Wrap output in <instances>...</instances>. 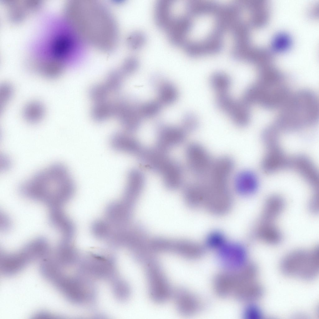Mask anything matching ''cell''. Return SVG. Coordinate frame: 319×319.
<instances>
[{
    "instance_id": "11",
    "label": "cell",
    "mask_w": 319,
    "mask_h": 319,
    "mask_svg": "<svg viewBox=\"0 0 319 319\" xmlns=\"http://www.w3.org/2000/svg\"><path fill=\"white\" fill-rule=\"evenodd\" d=\"M115 116L129 132L136 130L143 118L140 111L141 104L134 97L125 98L119 101Z\"/></svg>"
},
{
    "instance_id": "6",
    "label": "cell",
    "mask_w": 319,
    "mask_h": 319,
    "mask_svg": "<svg viewBox=\"0 0 319 319\" xmlns=\"http://www.w3.org/2000/svg\"><path fill=\"white\" fill-rule=\"evenodd\" d=\"M143 265L150 296L154 302L161 303L171 298L172 288L160 262L153 257Z\"/></svg>"
},
{
    "instance_id": "26",
    "label": "cell",
    "mask_w": 319,
    "mask_h": 319,
    "mask_svg": "<svg viewBox=\"0 0 319 319\" xmlns=\"http://www.w3.org/2000/svg\"><path fill=\"white\" fill-rule=\"evenodd\" d=\"M227 240L225 235L221 231H214L207 236L204 245L206 248L217 250Z\"/></svg>"
},
{
    "instance_id": "15",
    "label": "cell",
    "mask_w": 319,
    "mask_h": 319,
    "mask_svg": "<svg viewBox=\"0 0 319 319\" xmlns=\"http://www.w3.org/2000/svg\"><path fill=\"white\" fill-rule=\"evenodd\" d=\"M187 133L182 127L160 123L158 130L157 148L165 152L183 142Z\"/></svg>"
},
{
    "instance_id": "24",
    "label": "cell",
    "mask_w": 319,
    "mask_h": 319,
    "mask_svg": "<svg viewBox=\"0 0 319 319\" xmlns=\"http://www.w3.org/2000/svg\"><path fill=\"white\" fill-rule=\"evenodd\" d=\"M284 206L283 199L280 196L274 195L267 200L262 215L259 221L273 222L283 210Z\"/></svg>"
},
{
    "instance_id": "17",
    "label": "cell",
    "mask_w": 319,
    "mask_h": 319,
    "mask_svg": "<svg viewBox=\"0 0 319 319\" xmlns=\"http://www.w3.org/2000/svg\"><path fill=\"white\" fill-rule=\"evenodd\" d=\"M267 149L261 164L264 172L270 174L288 169L290 157L286 155L280 145Z\"/></svg>"
},
{
    "instance_id": "16",
    "label": "cell",
    "mask_w": 319,
    "mask_h": 319,
    "mask_svg": "<svg viewBox=\"0 0 319 319\" xmlns=\"http://www.w3.org/2000/svg\"><path fill=\"white\" fill-rule=\"evenodd\" d=\"M288 169L296 172L312 187H318V171L311 160L306 156L298 155L290 157Z\"/></svg>"
},
{
    "instance_id": "5",
    "label": "cell",
    "mask_w": 319,
    "mask_h": 319,
    "mask_svg": "<svg viewBox=\"0 0 319 319\" xmlns=\"http://www.w3.org/2000/svg\"><path fill=\"white\" fill-rule=\"evenodd\" d=\"M282 272L286 275L306 280L314 279L319 271V250L299 249L287 255L280 264Z\"/></svg>"
},
{
    "instance_id": "18",
    "label": "cell",
    "mask_w": 319,
    "mask_h": 319,
    "mask_svg": "<svg viewBox=\"0 0 319 319\" xmlns=\"http://www.w3.org/2000/svg\"><path fill=\"white\" fill-rule=\"evenodd\" d=\"M232 183L236 192L242 196L255 193L259 186V179L256 173L249 169L239 171L233 175Z\"/></svg>"
},
{
    "instance_id": "29",
    "label": "cell",
    "mask_w": 319,
    "mask_h": 319,
    "mask_svg": "<svg viewBox=\"0 0 319 319\" xmlns=\"http://www.w3.org/2000/svg\"><path fill=\"white\" fill-rule=\"evenodd\" d=\"M198 126V119L194 114L189 112L184 114L182 119L181 127L187 133L195 131Z\"/></svg>"
},
{
    "instance_id": "2",
    "label": "cell",
    "mask_w": 319,
    "mask_h": 319,
    "mask_svg": "<svg viewBox=\"0 0 319 319\" xmlns=\"http://www.w3.org/2000/svg\"><path fill=\"white\" fill-rule=\"evenodd\" d=\"M74 184L64 165H52L37 173L21 185L22 192L34 197L61 198L71 195Z\"/></svg>"
},
{
    "instance_id": "12",
    "label": "cell",
    "mask_w": 319,
    "mask_h": 319,
    "mask_svg": "<svg viewBox=\"0 0 319 319\" xmlns=\"http://www.w3.org/2000/svg\"><path fill=\"white\" fill-rule=\"evenodd\" d=\"M216 102L218 108L228 114L237 126L243 127L249 123L250 106L242 100L237 101L225 93L218 94Z\"/></svg>"
},
{
    "instance_id": "28",
    "label": "cell",
    "mask_w": 319,
    "mask_h": 319,
    "mask_svg": "<svg viewBox=\"0 0 319 319\" xmlns=\"http://www.w3.org/2000/svg\"><path fill=\"white\" fill-rule=\"evenodd\" d=\"M42 106L37 102L29 104L25 110V115L27 120L31 122H36L39 121L43 113Z\"/></svg>"
},
{
    "instance_id": "4",
    "label": "cell",
    "mask_w": 319,
    "mask_h": 319,
    "mask_svg": "<svg viewBox=\"0 0 319 319\" xmlns=\"http://www.w3.org/2000/svg\"><path fill=\"white\" fill-rule=\"evenodd\" d=\"M206 179L198 183L202 207L215 215L226 214L233 204L229 182L210 178Z\"/></svg>"
},
{
    "instance_id": "21",
    "label": "cell",
    "mask_w": 319,
    "mask_h": 319,
    "mask_svg": "<svg viewBox=\"0 0 319 319\" xmlns=\"http://www.w3.org/2000/svg\"><path fill=\"white\" fill-rule=\"evenodd\" d=\"M110 143L114 150L132 154L138 155L142 149L137 140L124 133L114 134L111 138Z\"/></svg>"
},
{
    "instance_id": "7",
    "label": "cell",
    "mask_w": 319,
    "mask_h": 319,
    "mask_svg": "<svg viewBox=\"0 0 319 319\" xmlns=\"http://www.w3.org/2000/svg\"><path fill=\"white\" fill-rule=\"evenodd\" d=\"M258 269L253 263H248L241 268L226 271L217 275L213 281L214 288L221 297L232 294L234 290L245 282L257 278Z\"/></svg>"
},
{
    "instance_id": "9",
    "label": "cell",
    "mask_w": 319,
    "mask_h": 319,
    "mask_svg": "<svg viewBox=\"0 0 319 319\" xmlns=\"http://www.w3.org/2000/svg\"><path fill=\"white\" fill-rule=\"evenodd\" d=\"M186 155L189 169L199 179L206 178L212 168L214 160L207 150L197 142L189 144Z\"/></svg>"
},
{
    "instance_id": "13",
    "label": "cell",
    "mask_w": 319,
    "mask_h": 319,
    "mask_svg": "<svg viewBox=\"0 0 319 319\" xmlns=\"http://www.w3.org/2000/svg\"><path fill=\"white\" fill-rule=\"evenodd\" d=\"M150 246L154 252L170 253L188 259L195 255L197 250L195 242L189 240L157 238L151 242Z\"/></svg>"
},
{
    "instance_id": "30",
    "label": "cell",
    "mask_w": 319,
    "mask_h": 319,
    "mask_svg": "<svg viewBox=\"0 0 319 319\" xmlns=\"http://www.w3.org/2000/svg\"><path fill=\"white\" fill-rule=\"evenodd\" d=\"M243 316L245 319H261L263 313L261 309L257 305L250 304L244 310Z\"/></svg>"
},
{
    "instance_id": "25",
    "label": "cell",
    "mask_w": 319,
    "mask_h": 319,
    "mask_svg": "<svg viewBox=\"0 0 319 319\" xmlns=\"http://www.w3.org/2000/svg\"><path fill=\"white\" fill-rule=\"evenodd\" d=\"M210 81L212 87L218 94L227 93L231 83L229 77L221 72L213 74L211 77Z\"/></svg>"
},
{
    "instance_id": "10",
    "label": "cell",
    "mask_w": 319,
    "mask_h": 319,
    "mask_svg": "<svg viewBox=\"0 0 319 319\" xmlns=\"http://www.w3.org/2000/svg\"><path fill=\"white\" fill-rule=\"evenodd\" d=\"M217 250L218 261L226 271L238 270L248 263L246 249L240 243L227 240Z\"/></svg>"
},
{
    "instance_id": "22",
    "label": "cell",
    "mask_w": 319,
    "mask_h": 319,
    "mask_svg": "<svg viewBox=\"0 0 319 319\" xmlns=\"http://www.w3.org/2000/svg\"><path fill=\"white\" fill-rule=\"evenodd\" d=\"M257 239L270 244L279 243L282 239L281 232L273 223L258 221L254 230Z\"/></svg>"
},
{
    "instance_id": "8",
    "label": "cell",
    "mask_w": 319,
    "mask_h": 319,
    "mask_svg": "<svg viewBox=\"0 0 319 319\" xmlns=\"http://www.w3.org/2000/svg\"><path fill=\"white\" fill-rule=\"evenodd\" d=\"M139 155L143 164L161 174L164 182L175 179L181 170L182 167L178 162L157 148L142 149Z\"/></svg>"
},
{
    "instance_id": "27",
    "label": "cell",
    "mask_w": 319,
    "mask_h": 319,
    "mask_svg": "<svg viewBox=\"0 0 319 319\" xmlns=\"http://www.w3.org/2000/svg\"><path fill=\"white\" fill-rule=\"evenodd\" d=\"M162 106L158 100H151L141 103L140 111L143 118H150L156 116L160 112Z\"/></svg>"
},
{
    "instance_id": "23",
    "label": "cell",
    "mask_w": 319,
    "mask_h": 319,
    "mask_svg": "<svg viewBox=\"0 0 319 319\" xmlns=\"http://www.w3.org/2000/svg\"><path fill=\"white\" fill-rule=\"evenodd\" d=\"M143 173L138 169H133L128 173L125 191V197L128 199H136L139 195L145 184Z\"/></svg>"
},
{
    "instance_id": "19",
    "label": "cell",
    "mask_w": 319,
    "mask_h": 319,
    "mask_svg": "<svg viewBox=\"0 0 319 319\" xmlns=\"http://www.w3.org/2000/svg\"><path fill=\"white\" fill-rule=\"evenodd\" d=\"M150 83L157 92L158 100L163 105H169L177 99L178 92L174 84L161 75L157 74L150 78Z\"/></svg>"
},
{
    "instance_id": "14",
    "label": "cell",
    "mask_w": 319,
    "mask_h": 319,
    "mask_svg": "<svg viewBox=\"0 0 319 319\" xmlns=\"http://www.w3.org/2000/svg\"><path fill=\"white\" fill-rule=\"evenodd\" d=\"M171 298L174 302L177 311L184 316L196 313L202 306L200 299L193 293L183 287L174 288Z\"/></svg>"
},
{
    "instance_id": "3",
    "label": "cell",
    "mask_w": 319,
    "mask_h": 319,
    "mask_svg": "<svg viewBox=\"0 0 319 319\" xmlns=\"http://www.w3.org/2000/svg\"><path fill=\"white\" fill-rule=\"evenodd\" d=\"M291 94L283 76L270 69L260 73L256 81L246 90L242 100L249 106L256 104L272 109L281 108Z\"/></svg>"
},
{
    "instance_id": "1",
    "label": "cell",
    "mask_w": 319,
    "mask_h": 319,
    "mask_svg": "<svg viewBox=\"0 0 319 319\" xmlns=\"http://www.w3.org/2000/svg\"><path fill=\"white\" fill-rule=\"evenodd\" d=\"M318 114L317 96L312 91L302 90L290 95L274 124L280 131H297L313 125Z\"/></svg>"
},
{
    "instance_id": "31",
    "label": "cell",
    "mask_w": 319,
    "mask_h": 319,
    "mask_svg": "<svg viewBox=\"0 0 319 319\" xmlns=\"http://www.w3.org/2000/svg\"><path fill=\"white\" fill-rule=\"evenodd\" d=\"M310 208L312 211H316L318 207V197L315 195L310 203Z\"/></svg>"
},
{
    "instance_id": "20",
    "label": "cell",
    "mask_w": 319,
    "mask_h": 319,
    "mask_svg": "<svg viewBox=\"0 0 319 319\" xmlns=\"http://www.w3.org/2000/svg\"><path fill=\"white\" fill-rule=\"evenodd\" d=\"M264 293L263 287L256 278L243 283L237 288L232 294L240 301L252 302L260 298Z\"/></svg>"
}]
</instances>
